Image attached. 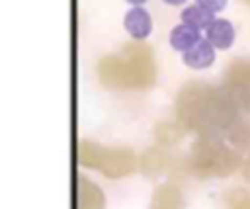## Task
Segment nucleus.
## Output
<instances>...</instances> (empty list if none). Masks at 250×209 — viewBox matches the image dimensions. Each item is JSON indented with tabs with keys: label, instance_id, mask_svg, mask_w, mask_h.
<instances>
[{
	"label": "nucleus",
	"instance_id": "obj_18",
	"mask_svg": "<svg viewBox=\"0 0 250 209\" xmlns=\"http://www.w3.org/2000/svg\"><path fill=\"white\" fill-rule=\"evenodd\" d=\"M127 2H129L131 6H143V4L146 2V0H127Z\"/></svg>",
	"mask_w": 250,
	"mask_h": 209
},
{
	"label": "nucleus",
	"instance_id": "obj_1",
	"mask_svg": "<svg viewBox=\"0 0 250 209\" xmlns=\"http://www.w3.org/2000/svg\"><path fill=\"white\" fill-rule=\"evenodd\" d=\"M176 115L186 129L201 137L230 133L238 121V104L227 88L191 82L182 88L176 100Z\"/></svg>",
	"mask_w": 250,
	"mask_h": 209
},
{
	"label": "nucleus",
	"instance_id": "obj_9",
	"mask_svg": "<svg viewBox=\"0 0 250 209\" xmlns=\"http://www.w3.org/2000/svg\"><path fill=\"white\" fill-rule=\"evenodd\" d=\"M182 61H184V64L188 68H193V70L209 68L213 64V61H215V47L207 39H201L189 51L182 53Z\"/></svg>",
	"mask_w": 250,
	"mask_h": 209
},
{
	"label": "nucleus",
	"instance_id": "obj_16",
	"mask_svg": "<svg viewBox=\"0 0 250 209\" xmlns=\"http://www.w3.org/2000/svg\"><path fill=\"white\" fill-rule=\"evenodd\" d=\"M246 148H248V156H246L244 162H242V174H244V178L250 182V143L246 145Z\"/></svg>",
	"mask_w": 250,
	"mask_h": 209
},
{
	"label": "nucleus",
	"instance_id": "obj_5",
	"mask_svg": "<svg viewBox=\"0 0 250 209\" xmlns=\"http://www.w3.org/2000/svg\"><path fill=\"white\" fill-rule=\"evenodd\" d=\"M225 88L232 94L238 105L250 111V61H234L229 64Z\"/></svg>",
	"mask_w": 250,
	"mask_h": 209
},
{
	"label": "nucleus",
	"instance_id": "obj_6",
	"mask_svg": "<svg viewBox=\"0 0 250 209\" xmlns=\"http://www.w3.org/2000/svg\"><path fill=\"white\" fill-rule=\"evenodd\" d=\"M123 27L133 37V41H145L152 31V18L143 6H131L125 12Z\"/></svg>",
	"mask_w": 250,
	"mask_h": 209
},
{
	"label": "nucleus",
	"instance_id": "obj_10",
	"mask_svg": "<svg viewBox=\"0 0 250 209\" xmlns=\"http://www.w3.org/2000/svg\"><path fill=\"white\" fill-rule=\"evenodd\" d=\"M150 209H184V199H182L180 188L170 182L158 186L152 195Z\"/></svg>",
	"mask_w": 250,
	"mask_h": 209
},
{
	"label": "nucleus",
	"instance_id": "obj_15",
	"mask_svg": "<svg viewBox=\"0 0 250 209\" xmlns=\"http://www.w3.org/2000/svg\"><path fill=\"white\" fill-rule=\"evenodd\" d=\"M227 2H229V0H195V4H199L201 8H205V10L213 12V14H217V12L225 10Z\"/></svg>",
	"mask_w": 250,
	"mask_h": 209
},
{
	"label": "nucleus",
	"instance_id": "obj_3",
	"mask_svg": "<svg viewBox=\"0 0 250 209\" xmlns=\"http://www.w3.org/2000/svg\"><path fill=\"white\" fill-rule=\"evenodd\" d=\"M242 162L240 152L225 145L219 137H201L193 143L186 158V170L199 178H223L238 170Z\"/></svg>",
	"mask_w": 250,
	"mask_h": 209
},
{
	"label": "nucleus",
	"instance_id": "obj_19",
	"mask_svg": "<svg viewBox=\"0 0 250 209\" xmlns=\"http://www.w3.org/2000/svg\"><path fill=\"white\" fill-rule=\"evenodd\" d=\"M244 2H246V4H250V0H244Z\"/></svg>",
	"mask_w": 250,
	"mask_h": 209
},
{
	"label": "nucleus",
	"instance_id": "obj_14",
	"mask_svg": "<svg viewBox=\"0 0 250 209\" xmlns=\"http://www.w3.org/2000/svg\"><path fill=\"white\" fill-rule=\"evenodd\" d=\"M225 209H250V191L230 189L225 195Z\"/></svg>",
	"mask_w": 250,
	"mask_h": 209
},
{
	"label": "nucleus",
	"instance_id": "obj_4",
	"mask_svg": "<svg viewBox=\"0 0 250 209\" xmlns=\"http://www.w3.org/2000/svg\"><path fill=\"white\" fill-rule=\"evenodd\" d=\"M76 154L82 166L96 168L104 176L113 178V180L129 176L137 168L135 152L125 146H102L90 141H80Z\"/></svg>",
	"mask_w": 250,
	"mask_h": 209
},
{
	"label": "nucleus",
	"instance_id": "obj_13",
	"mask_svg": "<svg viewBox=\"0 0 250 209\" xmlns=\"http://www.w3.org/2000/svg\"><path fill=\"white\" fill-rule=\"evenodd\" d=\"M166 164H168V156H166L160 148H156V146L150 148V150H146V152L143 154V158H141V168H143V172L148 174V176L160 174Z\"/></svg>",
	"mask_w": 250,
	"mask_h": 209
},
{
	"label": "nucleus",
	"instance_id": "obj_8",
	"mask_svg": "<svg viewBox=\"0 0 250 209\" xmlns=\"http://www.w3.org/2000/svg\"><path fill=\"white\" fill-rule=\"evenodd\" d=\"M234 25L225 20V18H215V21L205 29V39L215 47V49H229L232 43H234Z\"/></svg>",
	"mask_w": 250,
	"mask_h": 209
},
{
	"label": "nucleus",
	"instance_id": "obj_2",
	"mask_svg": "<svg viewBox=\"0 0 250 209\" xmlns=\"http://www.w3.org/2000/svg\"><path fill=\"white\" fill-rule=\"evenodd\" d=\"M98 78L111 90H146L156 80V63L150 47L143 41L127 43L119 55L98 63Z\"/></svg>",
	"mask_w": 250,
	"mask_h": 209
},
{
	"label": "nucleus",
	"instance_id": "obj_17",
	"mask_svg": "<svg viewBox=\"0 0 250 209\" xmlns=\"http://www.w3.org/2000/svg\"><path fill=\"white\" fill-rule=\"evenodd\" d=\"M166 4H170V6H182V4H186L188 0H164Z\"/></svg>",
	"mask_w": 250,
	"mask_h": 209
},
{
	"label": "nucleus",
	"instance_id": "obj_7",
	"mask_svg": "<svg viewBox=\"0 0 250 209\" xmlns=\"http://www.w3.org/2000/svg\"><path fill=\"white\" fill-rule=\"evenodd\" d=\"M76 207L78 209H104L105 197L102 189L86 176H78L76 182Z\"/></svg>",
	"mask_w": 250,
	"mask_h": 209
},
{
	"label": "nucleus",
	"instance_id": "obj_12",
	"mask_svg": "<svg viewBox=\"0 0 250 209\" xmlns=\"http://www.w3.org/2000/svg\"><path fill=\"white\" fill-rule=\"evenodd\" d=\"M180 18H182V23H188V25L199 29V31H201V29H207V27L215 21V14L209 12V10H205V8H201L199 4L186 6V8L182 10Z\"/></svg>",
	"mask_w": 250,
	"mask_h": 209
},
{
	"label": "nucleus",
	"instance_id": "obj_11",
	"mask_svg": "<svg viewBox=\"0 0 250 209\" xmlns=\"http://www.w3.org/2000/svg\"><path fill=\"white\" fill-rule=\"evenodd\" d=\"M201 41V33L199 29L188 25V23H178L172 31H170V45L180 51V53H186L189 51L193 45H197Z\"/></svg>",
	"mask_w": 250,
	"mask_h": 209
}]
</instances>
